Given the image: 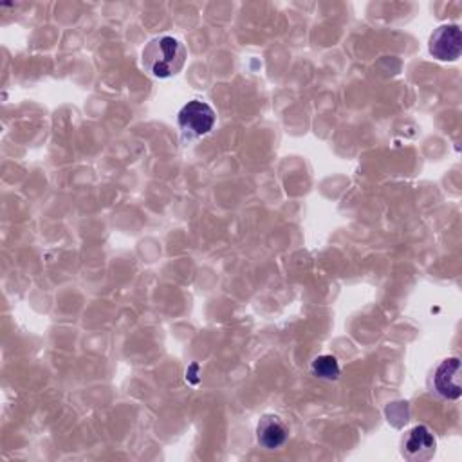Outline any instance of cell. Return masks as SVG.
<instances>
[{
    "label": "cell",
    "mask_w": 462,
    "mask_h": 462,
    "mask_svg": "<svg viewBox=\"0 0 462 462\" xmlns=\"http://www.w3.org/2000/svg\"><path fill=\"white\" fill-rule=\"evenodd\" d=\"M215 121H217V114L213 106L200 99L188 101L177 114L179 128L188 137H202L209 134L215 126Z\"/></svg>",
    "instance_id": "obj_2"
},
{
    "label": "cell",
    "mask_w": 462,
    "mask_h": 462,
    "mask_svg": "<svg viewBox=\"0 0 462 462\" xmlns=\"http://www.w3.org/2000/svg\"><path fill=\"white\" fill-rule=\"evenodd\" d=\"M430 54L440 61H455L462 51V32L457 23L439 25L428 43Z\"/></svg>",
    "instance_id": "obj_3"
},
{
    "label": "cell",
    "mask_w": 462,
    "mask_h": 462,
    "mask_svg": "<svg viewBox=\"0 0 462 462\" xmlns=\"http://www.w3.org/2000/svg\"><path fill=\"white\" fill-rule=\"evenodd\" d=\"M310 372L319 377V379H337L339 374H341V368H339V363L334 356L330 354H321L318 356L312 363H310Z\"/></svg>",
    "instance_id": "obj_7"
},
{
    "label": "cell",
    "mask_w": 462,
    "mask_h": 462,
    "mask_svg": "<svg viewBox=\"0 0 462 462\" xmlns=\"http://www.w3.org/2000/svg\"><path fill=\"white\" fill-rule=\"evenodd\" d=\"M437 440L428 426H413L406 431L401 442V453L411 462H424L435 455Z\"/></svg>",
    "instance_id": "obj_5"
},
{
    "label": "cell",
    "mask_w": 462,
    "mask_h": 462,
    "mask_svg": "<svg viewBox=\"0 0 462 462\" xmlns=\"http://www.w3.org/2000/svg\"><path fill=\"white\" fill-rule=\"evenodd\" d=\"M289 439L285 420L276 413H263L256 424V442L263 449H278Z\"/></svg>",
    "instance_id": "obj_6"
},
{
    "label": "cell",
    "mask_w": 462,
    "mask_h": 462,
    "mask_svg": "<svg viewBox=\"0 0 462 462\" xmlns=\"http://www.w3.org/2000/svg\"><path fill=\"white\" fill-rule=\"evenodd\" d=\"M431 390L448 401H457L462 395L460 386V359L457 356L444 359L431 375Z\"/></svg>",
    "instance_id": "obj_4"
},
{
    "label": "cell",
    "mask_w": 462,
    "mask_h": 462,
    "mask_svg": "<svg viewBox=\"0 0 462 462\" xmlns=\"http://www.w3.org/2000/svg\"><path fill=\"white\" fill-rule=\"evenodd\" d=\"M188 58V51L184 43L173 36L162 34L148 42L143 49L141 63L143 69L157 79H166L180 72Z\"/></svg>",
    "instance_id": "obj_1"
}]
</instances>
